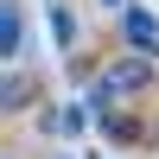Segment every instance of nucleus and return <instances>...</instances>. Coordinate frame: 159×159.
<instances>
[{"mask_svg":"<svg viewBox=\"0 0 159 159\" xmlns=\"http://www.w3.org/2000/svg\"><path fill=\"white\" fill-rule=\"evenodd\" d=\"M102 83L115 89V102H121V96H147V89H153V64L147 57H108Z\"/></svg>","mask_w":159,"mask_h":159,"instance_id":"obj_1","label":"nucleus"},{"mask_svg":"<svg viewBox=\"0 0 159 159\" xmlns=\"http://www.w3.org/2000/svg\"><path fill=\"white\" fill-rule=\"evenodd\" d=\"M121 45L134 51V57H159V19L147 7H127L121 13Z\"/></svg>","mask_w":159,"mask_h":159,"instance_id":"obj_2","label":"nucleus"},{"mask_svg":"<svg viewBox=\"0 0 159 159\" xmlns=\"http://www.w3.org/2000/svg\"><path fill=\"white\" fill-rule=\"evenodd\" d=\"M38 127H45V134H83V127H89V108H83V102H64V108H38Z\"/></svg>","mask_w":159,"mask_h":159,"instance_id":"obj_3","label":"nucleus"},{"mask_svg":"<svg viewBox=\"0 0 159 159\" xmlns=\"http://www.w3.org/2000/svg\"><path fill=\"white\" fill-rule=\"evenodd\" d=\"M0 51H7V64H13V57L25 51V13L13 7V0L0 7Z\"/></svg>","mask_w":159,"mask_h":159,"instance_id":"obj_4","label":"nucleus"},{"mask_svg":"<svg viewBox=\"0 0 159 159\" xmlns=\"http://www.w3.org/2000/svg\"><path fill=\"white\" fill-rule=\"evenodd\" d=\"M45 19H51V38H57V51H76V13L64 7V0H45Z\"/></svg>","mask_w":159,"mask_h":159,"instance_id":"obj_5","label":"nucleus"},{"mask_svg":"<svg viewBox=\"0 0 159 159\" xmlns=\"http://www.w3.org/2000/svg\"><path fill=\"white\" fill-rule=\"evenodd\" d=\"M102 134H108L115 147H140V140H147V127H140L134 115H115V108H108V115H102Z\"/></svg>","mask_w":159,"mask_h":159,"instance_id":"obj_6","label":"nucleus"},{"mask_svg":"<svg viewBox=\"0 0 159 159\" xmlns=\"http://www.w3.org/2000/svg\"><path fill=\"white\" fill-rule=\"evenodd\" d=\"M0 108H7V115L32 108V76H25V70H7V83H0Z\"/></svg>","mask_w":159,"mask_h":159,"instance_id":"obj_7","label":"nucleus"},{"mask_svg":"<svg viewBox=\"0 0 159 159\" xmlns=\"http://www.w3.org/2000/svg\"><path fill=\"white\" fill-rule=\"evenodd\" d=\"M96 7H108V13H115V7H121V13H127V7H134V0H96Z\"/></svg>","mask_w":159,"mask_h":159,"instance_id":"obj_8","label":"nucleus"},{"mask_svg":"<svg viewBox=\"0 0 159 159\" xmlns=\"http://www.w3.org/2000/svg\"><path fill=\"white\" fill-rule=\"evenodd\" d=\"M64 159H70V153H64Z\"/></svg>","mask_w":159,"mask_h":159,"instance_id":"obj_9","label":"nucleus"}]
</instances>
